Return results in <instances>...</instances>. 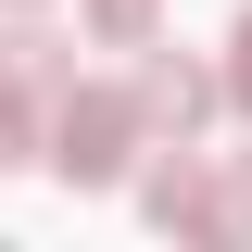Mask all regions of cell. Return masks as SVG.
I'll list each match as a JSON object with an SVG mask.
<instances>
[{
  "label": "cell",
  "instance_id": "7",
  "mask_svg": "<svg viewBox=\"0 0 252 252\" xmlns=\"http://www.w3.org/2000/svg\"><path fill=\"white\" fill-rule=\"evenodd\" d=\"M215 76H227V101H240V114H252V13H240V26H227V63H215Z\"/></svg>",
  "mask_w": 252,
  "mask_h": 252
},
{
  "label": "cell",
  "instance_id": "1",
  "mask_svg": "<svg viewBox=\"0 0 252 252\" xmlns=\"http://www.w3.org/2000/svg\"><path fill=\"white\" fill-rule=\"evenodd\" d=\"M139 139H152L139 126V89H63L51 101V177H76V189H114Z\"/></svg>",
  "mask_w": 252,
  "mask_h": 252
},
{
  "label": "cell",
  "instance_id": "3",
  "mask_svg": "<svg viewBox=\"0 0 252 252\" xmlns=\"http://www.w3.org/2000/svg\"><path fill=\"white\" fill-rule=\"evenodd\" d=\"M139 215H152V227H189V240H227V177L177 139V152L139 177Z\"/></svg>",
  "mask_w": 252,
  "mask_h": 252
},
{
  "label": "cell",
  "instance_id": "6",
  "mask_svg": "<svg viewBox=\"0 0 252 252\" xmlns=\"http://www.w3.org/2000/svg\"><path fill=\"white\" fill-rule=\"evenodd\" d=\"M0 164H51V114L26 76H0Z\"/></svg>",
  "mask_w": 252,
  "mask_h": 252
},
{
  "label": "cell",
  "instance_id": "5",
  "mask_svg": "<svg viewBox=\"0 0 252 252\" xmlns=\"http://www.w3.org/2000/svg\"><path fill=\"white\" fill-rule=\"evenodd\" d=\"M76 38H89V51H152V38H164V0H89Z\"/></svg>",
  "mask_w": 252,
  "mask_h": 252
},
{
  "label": "cell",
  "instance_id": "2",
  "mask_svg": "<svg viewBox=\"0 0 252 252\" xmlns=\"http://www.w3.org/2000/svg\"><path fill=\"white\" fill-rule=\"evenodd\" d=\"M126 89H139V126H152V139H202V114L227 101V76H215V63H189L177 38H152Z\"/></svg>",
  "mask_w": 252,
  "mask_h": 252
},
{
  "label": "cell",
  "instance_id": "9",
  "mask_svg": "<svg viewBox=\"0 0 252 252\" xmlns=\"http://www.w3.org/2000/svg\"><path fill=\"white\" fill-rule=\"evenodd\" d=\"M0 13H51V0H0Z\"/></svg>",
  "mask_w": 252,
  "mask_h": 252
},
{
  "label": "cell",
  "instance_id": "8",
  "mask_svg": "<svg viewBox=\"0 0 252 252\" xmlns=\"http://www.w3.org/2000/svg\"><path fill=\"white\" fill-rule=\"evenodd\" d=\"M227 240H252V152H227Z\"/></svg>",
  "mask_w": 252,
  "mask_h": 252
},
{
  "label": "cell",
  "instance_id": "4",
  "mask_svg": "<svg viewBox=\"0 0 252 252\" xmlns=\"http://www.w3.org/2000/svg\"><path fill=\"white\" fill-rule=\"evenodd\" d=\"M0 76H26L38 101H63V89H76V38L38 26V13H13V26H0Z\"/></svg>",
  "mask_w": 252,
  "mask_h": 252
}]
</instances>
